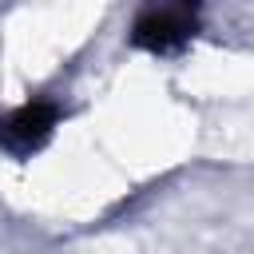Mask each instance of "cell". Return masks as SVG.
Segmentation results:
<instances>
[{
  "label": "cell",
  "instance_id": "cell-1",
  "mask_svg": "<svg viewBox=\"0 0 254 254\" xmlns=\"http://www.w3.org/2000/svg\"><path fill=\"white\" fill-rule=\"evenodd\" d=\"M198 32V4H167V8H143L131 24V48L167 56L179 52Z\"/></svg>",
  "mask_w": 254,
  "mask_h": 254
},
{
  "label": "cell",
  "instance_id": "cell-2",
  "mask_svg": "<svg viewBox=\"0 0 254 254\" xmlns=\"http://www.w3.org/2000/svg\"><path fill=\"white\" fill-rule=\"evenodd\" d=\"M60 103L36 95L20 107H12L8 115H0V151H8L12 159H32L56 131L60 123Z\"/></svg>",
  "mask_w": 254,
  "mask_h": 254
}]
</instances>
